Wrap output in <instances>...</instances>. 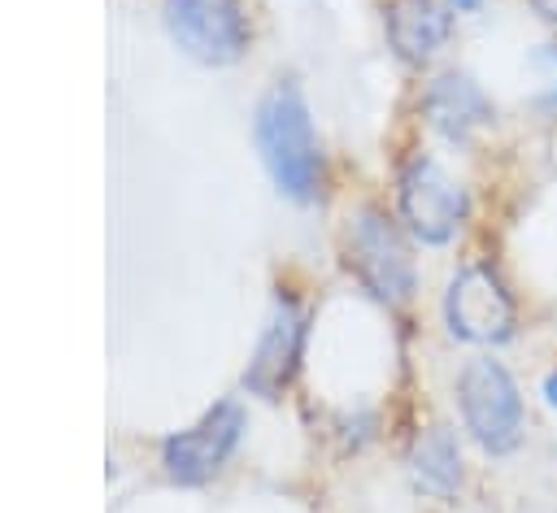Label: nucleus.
Here are the masks:
<instances>
[{
  "label": "nucleus",
  "mask_w": 557,
  "mask_h": 513,
  "mask_svg": "<svg viewBox=\"0 0 557 513\" xmlns=\"http://www.w3.org/2000/svg\"><path fill=\"white\" fill-rule=\"evenodd\" d=\"M396 217L413 243L448 248L470 222V191L431 152H409L396 170Z\"/></svg>",
  "instance_id": "nucleus-4"
},
{
  "label": "nucleus",
  "mask_w": 557,
  "mask_h": 513,
  "mask_svg": "<svg viewBox=\"0 0 557 513\" xmlns=\"http://www.w3.org/2000/svg\"><path fill=\"white\" fill-rule=\"evenodd\" d=\"M444 326L457 343L500 348L518 335V300L492 261H466L444 287Z\"/></svg>",
  "instance_id": "nucleus-5"
},
{
  "label": "nucleus",
  "mask_w": 557,
  "mask_h": 513,
  "mask_svg": "<svg viewBox=\"0 0 557 513\" xmlns=\"http://www.w3.org/2000/svg\"><path fill=\"white\" fill-rule=\"evenodd\" d=\"M422 122L448 139V143H470L479 130L496 122V100L483 91V83L470 70H440L422 83L418 96Z\"/></svg>",
  "instance_id": "nucleus-9"
},
{
  "label": "nucleus",
  "mask_w": 557,
  "mask_h": 513,
  "mask_svg": "<svg viewBox=\"0 0 557 513\" xmlns=\"http://www.w3.org/2000/svg\"><path fill=\"white\" fill-rule=\"evenodd\" d=\"M453 13H474V9H483V0H444Z\"/></svg>",
  "instance_id": "nucleus-15"
},
{
  "label": "nucleus",
  "mask_w": 557,
  "mask_h": 513,
  "mask_svg": "<svg viewBox=\"0 0 557 513\" xmlns=\"http://www.w3.org/2000/svg\"><path fill=\"white\" fill-rule=\"evenodd\" d=\"M248 430V413L239 400L209 404L191 426L170 430L161 439V474L174 487H200L222 474V465L235 456L239 439Z\"/></svg>",
  "instance_id": "nucleus-7"
},
{
  "label": "nucleus",
  "mask_w": 557,
  "mask_h": 513,
  "mask_svg": "<svg viewBox=\"0 0 557 513\" xmlns=\"http://www.w3.org/2000/svg\"><path fill=\"white\" fill-rule=\"evenodd\" d=\"M339 256H344V270L352 274V283L370 300H379L387 309L413 300L418 261H413V248H409V230L387 209H379V204L352 209L348 226H344V239H339Z\"/></svg>",
  "instance_id": "nucleus-2"
},
{
  "label": "nucleus",
  "mask_w": 557,
  "mask_h": 513,
  "mask_svg": "<svg viewBox=\"0 0 557 513\" xmlns=\"http://www.w3.org/2000/svg\"><path fill=\"white\" fill-rule=\"evenodd\" d=\"M457 417L461 430L470 435V443L487 456H509L522 448L527 435V409H522V391L518 378L509 374L505 361H496L492 352H479L461 365L457 383Z\"/></svg>",
  "instance_id": "nucleus-3"
},
{
  "label": "nucleus",
  "mask_w": 557,
  "mask_h": 513,
  "mask_svg": "<svg viewBox=\"0 0 557 513\" xmlns=\"http://www.w3.org/2000/svg\"><path fill=\"white\" fill-rule=\"evenodd\" d=\"M174 48L200 65H235L252 48V17L244 0H161Z\"/></svg>",
  "instance_id": "nucleus-6"
},
{
  "label": "nucleus",
  "mask_w": 557,
  "mask_h": 513,
  "mask_svg": "<svg viewBox=\"0 0 557 513\" xmlns=\"http://www.w3.org/2000/svg\"><path fill=\"white\" fill-rule=\"evenodd\" d=\"M531 9H535L540 22H548V26L557 30V0H531Z\"/></svg>",
  "instance_id": "nucleus-14"
},
{
  "label": "nucleus",
  "mask_w": 557,
  "mask_h": 513,
  "mask_svg": "<svg viewBox=\"0 0 557 513\" xmlns=\"http://www.w3.org/2000/svg\"><path fill=\"white\" fill-rule=\"evenodd\" d=\"M453 9L444 0H387L383 35L400 65H431L453 39Z\"/></svg>",
  "instance_id": "nucleus-10"
},
{
  "label": "nucleus",
  "mask_w": 557,
  "mask_h": 513,
  "mask_svg": "<svg viewBox=\"0 0 557 513\" xmlns=\"http://www.w3.org/2000/svg\"><path fill=\"white\" fill-rule=\"evenodd\" d=\"M531 65L540 70V96H535V109L557 117V43H540V52L531 57Z\"/></svg>",
  "instance_id": "nucleus-12"
},
{
  "label": "nucleus",
  "mask_w": 557,
  "mask_h": 513,
  "mask_svg": "<svg viewBox=\"0 0 557 513\" xmlns=\"http://www.w3.org/2000/svg\"><path fill=\"white\" fill-rule=\"evenodd\" d=\"M405 465H409L413 487L426 491V496H435V500H457V491H461V483H466L461 439H457V430L444 426V422H431V426H422V430L409 439Z\"/></svg>",
  "instance_id": "nucleus-11"
},
{
  "label": "nucleus",
  "mask_w": 557,
  "mask_h": 513,
  "mask_svg": "<svg viewBox=\"0 0 557 513\" xmlns=\"http://www.w3.org/2000/svg\"><path fill=\"white\" fill-rule=\"evenodd\" d=\"M305 343H309V309L292 291H278L274 309L257 335V348L248 356L244 391L265 404L283 400V391L296 383V374L305 365Z\"/></svg>",
  "instance_id": "nucleus-8"
},
{
  "label": "nucleus",
  "mask_w": 557,
  "mask_h": 513,
  "mask_svg": "<svg viewBox=\"0 0 557 513\" xmlns=\"http://www.w3.org/2000/svg\"><path fill=\"white\" fill-rule=\"evenodd\" d=\"M252 139H257L261 165L274 178L278 196H287L296 204L322 200L326 152H322V139H318L309 100H305V91L292 78H278L261 96L257 117H252Z\"/></svg>",
  "instance_id": "nucleus-1"
},
{
  "label": "nucleus",
  "mask_w": 557,
  "mask_h": 513,
  "mask_svg": "<svg viewBox=\"0 0 557 513\" xmlns=\"http://www.w3.org/2000/svg\"><path fill=\"white\" fill-rule=\"evenodd\" d=\"M540 396H544V404H548V409H557V365L540 378Z\"/></svg>",
  "instance_id": "nucleus-13"
}]
</instances>
